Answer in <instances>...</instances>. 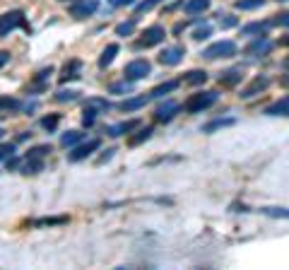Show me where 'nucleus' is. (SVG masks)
Masks as SVG:
<instances>
[{"mask_svg":"<svg viewBox=\"0 0 289 270\" xmlns=\"http://www.w3.org/2000/svg\"><path fill=\"white\" fill-rule=\"evenodd\" d=\"M217 99H219V94H217L215 89H208V92H195V94H190L188 99L183 102V111L203 113V111H208L210 106H215Z\"/></svg>","mask_w":289,"mask_h":270,"instance_id":"1","label":"nucleus"},{"mask_svg":"<svg viewBox=\"0 0 289 270\" xmlns=\"http://www.w3.org/2000/svg\"><path fill=\"white\" fill-rule=\"evenodd\" d=\"M19 27L29 32L27 17H24L22 10H10V12H3V15H0V37H10V34Z\"/></svg>","mask_w":289,"mask_h":270,"instance_id":"2","label":"nucleus"},{"mask_svg":"<svg viewBox=\"0 0 289 270\" xmlns=\"http://www.w3.org/2000/svg\"><path fill=\"white\" fill-rule=\"evenodd\" d=\"M232 56H236V44H234V41H229V39L215 41V44H210V46L203 51V58H208V61H217V58H232Z\"/></svg>","mask_w":289,"mask_h":270,"instance_id":"3","label":"nucleus"},{"mask_svg":"<svg viewBox=\"0 0 289 270\" xmlns=\"http://www.w3.org/2000/svg\"><path fill=\"white\" fill-rule=\"evenodd\" d=\"M150 70H152L150 61H144V58H135V61H130V63L123 68V77H126L128 82H137V80L147 77Z\"/></svg>","mask_w":289,"mask_h":270,"instance_id":"4","label":"nucleus"},{"mask_svg":"<svg viewBox=\"0 0 289 270\" xmlns=\"http://www.w3.org/2000/svg\"><path fill=\"white\" fill-rule=\"evenodd\" d=\"M164 39H166V29H164L162 24H152V27H147L142 32V39H137L135 41V48L157 46V44H162Z\"/></svg>","mask_w":289,"mask_h":270,"instance_id":"5","label":"nucleus"},{"mask_svg":"<svg viewBox=\"0 0 289 270\" xmlns=\"http://www.w3.org/2000/svg\"><path fill=\"white\" fill-rule=\"evenodd\" d=\"M108 111V102L106 99H90V102L84 104V116H82V126L84 128H92L94 121H97V116L99 113Z\"/></svg>","mask_w":289,"mask_h":270,"instance_id":"6","label":"nucleus"},{"mask_svg":"<svg viewBox=\"0 0 289 270\" xmlns=\"http://www.w3.org/2000/svg\"><path fill=\"white\" fill-rule=\"evenodd\" d=\"M99 147H101V140H99V138H92V140H87V142H77V145L70 149L68 159H70V162H80V159H87L92 152H94V149H99Z\"/></svg>","mask_w":289,"mask_h":270,"instance_id":"7","label":"nucleus"},{"mask_svg":"<svg viewBox=\"0 0 289 270\" xmlns=\"http://www.w3.org/2000/svg\"><path fill=\"white\" fill-rule=\"evenodd\" d=\"M268 87H270V77H268V75H255L251 82H248L244 89H241V94H239V97H241V99H253L255 94L265 92Z\"/></svg>","mask_w":289,"mask_h":270,"instance_id":"8","label":"nucleus"},{"mask_svg":"<svg viewBox=\"0 0 289 270\" xmlns=\"http://www.w3.org/2000/svg\"><path fill=\"white\" fill-rule=\"evenodd\" d=\"M244 51H246V56H268V53L272 51V41L265 37V34H263V37L253 39V41L244 48Z\"/></svg>","mask_w":289,"mask_h":270,"instance_id":"9","label":"nucleus"},{"mask_svg":"<svg viewBox=\"0 0 289 270\" xmlns=\"http://www.w3.org/2000/svg\"><path fill=\"white\" fill-rule=\"evenodd\" d=\"M97 8H99V3L97 0H77L75 5H70V12L72 17H77V19H84V17H90V15H94L97 12Z\"/></svg>","mask_w":289,"mask_h":270,"instance_id":"10","label":"nucleus"},{"mask_svg":"<svg viewBox=\"0 0 289 270\" xmlns=\"http://www.w3.org/2000/svg\"><path fill=\"white\" fill-rule=\"evenodd\" d=\"M179 111H181V106L176 102H164V104H159V106L154 109V121L157 123H169Z\"/></svg>","mask_w":289,"mask_h":270,"instance_id":"11","label":"nucleus"},{"mask_svg":"<svg viewBox=\"0 0 289 270\" xmlns=\"http://www.w3.org/2000/svg\"><path fill=\"white\" fill-rule=\"evenodd\" d=\"M183 56H186V48L183 46H169L159 53V63L162 66H179L183 61Z\"/></svg>","mask_w":289,"mask_h":270,"instance_id":"12","label":"nucleus"},{"mask_svg":"<svg viewBox=\"0 0 289 270\" xmlns=\"http://www.w3.org/2000/svg\"><path fill=\"white\" fill-rule=\"evenodd\" d=\"M241 77H244V70H241V68H232V70H226V73L219 75V84H222V87H234V84L241 82Z\"/></svg>","mask_w":289,"mask_h":270,"instance_id":"13","label":"nucleus"},{"mask_svg":"<svg viewBox=\"0 0 289 270\" xmlns=\"http://www.w3.org/2000/svg\"><path fill=\"white\" fill-rule=\"evenodd\" d=\"M135 128H140V118H133V121H123V123H116V126H111V128H108V135H111V138H118V135L135 131Z\"/></svg>","mask_w":289,"mask_h":270,"instance_id":"14","label":"nucleus"},{"mask_svg":"<svg viewBox=\"0 0 289 270\" xmlns=\"http://www.w3.org/2000/svg\"><path fill=\"white\" fill-rule=\"evenodd\" d=\"M265 116H289V94L265 109Z\"/></svg>","mask_w":289,"mask_h":270,"instance_id":"15","label":"nucleus"},{"mask_svg":"<svg viewBox=\"0 0 289 270\" xmlns=\"http://www.w3.org/2000/svg\"><path fill=\"white\" fill-rule=\"evenodd\" d=\"M181 8L188 15H203L205 10H210V0H186V3H181Z\"/></svg>","mask_w":289,"mask_h":270,"instance_id":"16","label":"nucleus"},{"mask_svg":"<svg viewBox=\"0 0 289 270\" xmlns=\"http://www.w3.org/2000/svg\"><path fill=\"white\" fill-rule=\"evenodd\" d=\"M150 102V94H140V97H130L126 102L121 104V111H137V109H142L144 104Z\"/></svg>","mask_w":289,"mask_h":270,"instance_id":"17","label":"nucleus"},{"mask_svg":"<svg viewBox=\"0 0 289 270\" xmlns=\"http://www.w3.org/2000/svg\"><path fill=\"white\" fill-rule=\"evenodd\" d=\"M179 80H166V82H162L159 87H154L152 92H150V99H162L164 94L174 92V89H179Z\"/></svg>","mask_w":289,"mask_h":270,"instance_id":"18","label":"nucleus"},{"mask_svg":"<svg viewBox=\"0 0 289 270\" xmlns=\"http://www.w3.org/2000/svg\"><path fill=\"white\" fill-rule=\"evenodd\" d=\"M80 70H82V61H70V63H65L63 68V75H61V82H68V80H75V77H80Z\"/></svg>","mask_w":289,"mask_h":270,"instance_id":"19","label":"nucleus"},{"mask_svg":"<svg viewBox=\"0 0 289 270\" xmlns=\"http://www.w3.org/2000/svg\"><path fill=\"white\" fill-rule=\"evenodd\" d=\"M118 44H108L104 51H101V56H99V68H108L111 63H113V58L118 56Z\"/></svg>","mask_w":289,"mask_h":270,"instance_id":"20","label":"nucleus"},{"mask_svg":"<svg viewBox=\"0 0 289 270\" xmlns=\"http://www.w3.org/2000/svg\"><path fill=\"white\" fill-rule=\"evenodd\" d=\"M268 27H270V19H268V22H251V24L241 27V34H244V37H251V34L263 37V34L268 32Z\"/></svg>","mask_w":289,"mask_h":270,"instance_id":"21","label":"nucleus"},{"mask_svg":"<svg viewBox=\"0 0 289 270\" xmlns=\"http://www.w3.org/2000/svg\"><path fill=\"white\" fill-rule=\"evenodd\" d=\"M150 138H152V128H150V126H147V128H140L135 135H130V138H128V147H137V145L147 142Z\"/></svg>","mask_w":289,"mask_h":270,"instance_id":"22","label":"nucleus"},{"mask_svg":"<svg viewBox=\"0 0 289 270\" xmlns=\"http://www.w3.org/2000/svg\"><path fill=\"white\" fill-rule=\"evenodd\" d=\"M44 169V159H36V157H27V162L19 167L22 174H39Z\"/></svg>","mask_w":289,"mask_h":270,"instance_id":"23","label":"nucleus"},{"mask_svg":"<svg viewBox=\"0 0 289 270\" xmlns=\"http://www.w3.org/2000/svg\"><path fill=\"white\" fill-rule=\"evenodd\" d=\"M61 224H68V215H58V217H41L36 220L34 227H61Z\"/></svg>","mask_w":289,"mask_h":270,"instance_id":"24","label":"nucleus"},{"mask_svg":"<svg viewBox=\"0 0 289 270\" xmlns=\"http://www.w3.org/2000/svg\"><path fill=\"white\" fill-rule=\"evenodd\" d=\"M234 118H215V121H210L208 126H203V133H215L219 128H226V126H234Z\"/></svg>","mask_w":289,"mask_h":270,"instance_id":"25","label":"nucleus"},{"mask_svg":"<svg viewBox=\"0 0 289 270\" xmlns=\"http://www.w3.org/2000/svg\"><path fill=\"white\" fill-rule=\"evenodd\" d=\"M205 80H208V73H205V70H190V73H186V77H183L186 84H203Z\"/></svg>","mask_w":289,"mask_h":270,"instance_id":"26","label":"nucleus"},{"mask_svg":"<svg viewBox=\"0 0 289 270\" xmlns=\"http://www.w3.org/2000/svg\"><path fill=\"white\" fill-rule=\"evenodd\" d=\"M265 5V0H236L234 8L241 10V12H248V10H258Z\"/></svg>","mask_w":289,"mask_h":270,"instance_id":"27","label":"nucleus"},{"mask_svg":"<svg viewBox=\"0 0 289 270\" xmlns=\"http://www.w3.org/2000/svg\"><path fill=\"white\" fill-rule=\"evenodd\" d=\"M82 138H84V133L70 131V133H65L63 138H61V142H63V147H75L77 142H82Z\"/></svg>","mask_w":289,"mask_h":270,"instance_id":"28","label":"nucleus"},{"mask_svg":"<svg viewBox=\"0 0 289 270\" xmlns=\"http://www.w3.org/2000/svg\"><path fill=\"white\" fill-rule=\"evenodd\" d=\"M261 213L277 220H289V207H261Z\"/></svg>","mask_w":289,"mask_h":270,"instance_id":"29","label":"nucleus"},{"mask_svg":"<svg viewBox=\"0 0 289 270\" xmlns=\"http://www.w3.org/2000/svg\"><path fill=\"white\" fill-rule=\"evenodd\" d=\"M135 24H137L135 17L128 19V22H121V24L116 27V37H130V34L135 32Z\"/></svg>","mask_w":289,"mask_h":270,"instance_id":"30","label":"nucleus"},{"mask_svg":"<svg viewBox=\"0 0 289 270\" xmlns=\"http://www.w3.org/2000/svg\"><path fill=\"white\" fill-rule=\"evenodd\" d=\"M19 102L15 97H0V111H17Z\"/></svg>","mask_w":289,"mask_h":270,"instance_id":"31","label":"nucleus"},{"mask_svg":"<svg viewBox=\"0 0 289 270\" xmlns=\"http://www.w3.org/2000/svg\"><path fill=\"white\" fill-rule=\"evenodd\" d=\"M270 27H289V10H284V12H277V15H272Z\"/></svg>","mask_w":289,"mask_h":270,"instance_id":"32","label":"nucleus"},{"mask_svg":"<svg viewBox=\"0 0 289 270\" xmlns=\"http://www.w3.org/2000/svg\"><path fill=\"white\" fill-rule=\"evenodd\" d=\"M58 121H61V113H51V116H44V118H41V128H46V131H55Z\"/></svg>","mask_w":289,"mask_h":270,"instance_id":"33","label":"nucleus"},{"mask_svg":"<svg viewBox=\"0 0 289 270\" xmlns=\"http://www.w3.org/2000/svg\"><path fill=\"white\" fill-rule=\"evenodd\" d=\"M162 0H142V3H137L135 5V12L137 15H142V12H150V10L154 8V5H159Z\"/></svg>","mask_w":289,"mask_h":270,"instance_id":"34","label":"nucleus"},{"mask_svg":"<svg viewBox=\"0 0 289 270\" xmlns=\"http://www.w3.org/2000/svg\"><path fill=\"white\" fill-rule=\"evenodd\" d=\"M48 152H51V145H39V147H32V149H29V157L44 159Z\"/></svg>","mask_w":289,"mask_h":270,"instance_id":"35","label":"nucleus"},{"mask_svg":"<svg viewBox=\"0 0 289 270\" xmlns=\"http://www.w3.org/2000/svg\"><path fill=\"white\" fill-rule=\"evenodd\" d=\"M55 99H58V102H75V99H77V92H75V89H61V92L55 94Z\"/></svg>","mask_w":289,"mask_h":270,"instance_id":"36","label":"nucleus"},{"mask_svg":"<svg viewBox=\"0 0 289 270\" xmlns=\"http://www.w3.org/2000/svg\"><path fill=\"white\" fill-rule=\"evenodd\" d=\"M219 27H222V29L236 27V17H234V15H219Z\"/></svg>","mask_w":289,"mask_h":270,"instance_id":"37","label":"nucleus"},{"mask_svg":"<svg viewBox=\"0 0 289 270\" xmlns=\"http://www.w3.org/2000/svg\"><path fill=\"white\" fill-rule=\"evenodd\" d=\"M130 87H133V82H118V84H111V92L118 94V92H130Z\"/></svg>","mask_w":289,"mask_h":270,"instance_id":"38","label":"nucleus"},{"mask_svg":"<svg viewBox=\"0 0 289 270\" xmlns=\"http://www.w3.org/2000/svg\"><path fill=\"white\" fill-rule=\"evenodd\" d=\"M210 34H212V29H210L208 24H205V27H203V29H198V32L193 34V39H195V41H203V39H208Z\"/></svg>","mask_w":289,"mask_h":270,"instance_id":"39","label":"nucleus"},{"mask_svg":"<svg viewBox=\"0 0 289 270\" xmlns=\"http://www.w3.org/2000/svg\"><path fill=\"white\" fill-rule=\"evenodd\" d=\"M12 155H15V145H3V147H0V159L12 157Z\"/></svg>","mask_w":289,"mask_h":270,"instance_id":"40","label":"nucleus"},{"mask_svg":"<svg viewBox=\"0 0 289 270\" xmlns=\"http://www.w3.org/2000/svg\"><path fill=\"white\" fill-rule=\"evenodd\" d=\"M135 0H113V5L116 8H128V5H133Z\"/></svg>","mask_w":289,"mask_h":270,"instance_id":"41","label":"nucleus"},{"mask_svg":"<svg viewBox=\"0 0 289 270\" xmlns=\"http://www.w3.org/2000/svg\"><path fill=\"white\" fill-rule=\"evenodd\" d=\"M113 152H116V149H106V155H101V157H99V164H104V162H108V159L113 157Z\"/></svg>","mask_w":289,"mask_h":270,"instance_id":"42","label":"nucleus"},{"mask_svg":"<svg viewBox=\"0 0 289 270\" xmlns=\"http://www.w3.org/2000/svg\"><path fill=\"white\" fill-rule=\"evenodd\" d=\"M8 61H10V53H8V51H0V68L5 66Z\"/></svg>","mask_w":289,"mask_h":270,"instance_id":"43","label":"nucleus"},{"mask_svg":"<svg viewBox=\"0 0 289 270\" xmlns=\"http://www.w3.org/2000/svg\"><path fill=\"white\" fill-rule=\"evenodd\" d=\"M186 27H188V22H179V24L174 27V34H181V32H183Z\"/></svg>","mask_w":289,"mask_h":270,"instance_id":"44","label":"nucleus"},{"mask_svg":"<svg viewBox=\"0 0 289 270\" xmlns=\"http://www.w3.org/2000/svg\"><path fill=\"white\" fill-rule=\"evenodd\" d=\"M17 164H19V159H15V157H12V159H8V169H15V167H17Z\"/></svg>","mask_w":289,"mask_h":270,"instance_id":"45","label":"nucleus"},{"mask_svg":"<svg viewBox=\"0 0 289 270\" xmlns=\"http://www.w3.org/2000/svg\"><path fill=\"white\" fill-rule=\"evenodd\" d=\"M280 84H284V87H289V75H287V77H282V80H280Z\"/></svg>","mask_w":289,"mask_h":270,"instance_id":"46","label":"nucleus"},{"mask_svg":"<svg viewBox=\"0 0 289 270\" xmlns=\"http://www.w3.org/2000/svg\"><path fill=\"white\" fill-rule=\"evenodd\" d=\"M284 66H287V68H289V56H287V58H284Z\"/></svg>","mask_w":289,"mask_h":270,"instance_id":"47","label":"nucleus"},{"mask_svg":"<svg viewBox=\"0 0 289 270\" xmlns=\"http://www.w3.org/2000/svg\"><path fill=\"white\" fill-rule=\"evenodd\" d=\"M282 44H289V37H287V39H282Z\"/></svg>","mask_w":289,"mask_h":270,"instance_id":"48","label":"nucleus"},{"mask_svg":"<svg viewBox=\"0 0 289 270\" xmlns=\"http://www.w3.org/2000/svg\"><path fill=\"white\" fill-rule=\"evenodd\" d=\"M61 3H68V0H61Z\"/></svg>","mask_w":289,"mask_h":270,"instance_id":"49","label":"nucleus"},{"mask_svg":"<svg viewBox=\"0 0 289 270\" xmlns=\"http://www.w3.org/2000/svg\"><path fill=\"white\" fill-rule=\"evenodd\" d=\"M280 3H287V0H280Z\"/></svg>","mask_w":289,"mask_h":270,"instance_id":"50","label":"nucleus"},{"mask_svg":"<svg viewBox=\"0 0 289 270\" xmlns=\"http://www.w3.org/2000/svg\"><path fill=\"white\" fill-rule=\"evenodd\" d=\"M0 138H3V131H0Z\"/></svg>","mask_w":289,"mask_h":270,"instance_id":"51","label":"nucleus"}]
</instances>
